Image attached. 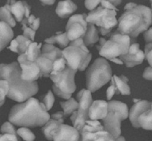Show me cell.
Here are the masks:
<instances>
[{"instance_id": "1", "label": "cell", "mask_w": 152, "mask_h": 141, "mask_svg": "<svg viewBox=\"0 0 152 141\" xmlns=\"http://www.w3.org/2000/svg\"><path fill=\"white\" fill-rule=\"evenodd\" d=\"M0 79L6 80L9 84L7 96L17 102L28 100L38 92L36 81H25L22 78V69L19 62L0 64Z\"/></svg>"}, {"instance_id": "2", "label": "cell", "mask_w": 152, "mask_h": 141, "mask_svg": "<svg viewBox=\"0 0 152 141\" xmlns=\"http://www.w3.org/2000/svg\"><path fill=\"white\" fill-rule=\"evenodd\" d=\"M44 103L31 97L22 103L13 106L8 119L14 125L25 127H43L50 120Z\"/></svg>"}, {"instance_id": "3", "label": "cell", "mask_w": 152, "mask_h": 141, "mask_svg": "<svg viewBox=\"0 0 152 141\" xmlns=\"http://www.w3.org/2000/svg\"><path fill=\"white\" fill-rule=\"evenodd\" d=\"M125 12L118 20V30L121 33L137 38L152 24V11L148 7L136 3H128Z\"/></svg>"}, {"instance_id": "4", "label": "cell", "mask_w": 152, "mask_h": 141, "mask_svg": "<svg viewBox=\"0 0 152 141\" xmlns=\"http://www.w3.org/2000/svg\"><path fill=\"white\" fill-rule=\"evenodd\" d=\"M132 38L130 35L123 34L117 30L110 35L109 40L104 38L99 39V44L96 46L101 56L109 60L110 59L120 57L121 55L129 52V47L132 44Z\"/></svg>"}, {"instance_id": "5", "label": "cell", "mask_w": 152, "mask_h": 141, "mask_svg": "<svg viewBox=\"0 0 152 141\" xmlns=\"http://www.w3.org/2000/svg\"><path fill=\"white\" fill-rule=\"evenodd\" d=\"M111 77L112 70L106 59H96L86 72V87L91 93H94L109 82Z\"/></svg>"}, {"instance_id": "6", "label": "cell", "mask_w": 152, "mask_h": 141, "mask_svg": "<svg viewBox=\"0 0 152 141\" xmlns=\"http://www.w3.org/2000/svg\"><path fill=\"white\" fill-rule=\"evenodd\" d=\"M77 72V69L67 66L61 72L50 75L49 78L53 83L52 86L53 91L56 95L67 100L71 98V95L77 88L74 82V77Z\"/></svg>"}, {"instance_id": "7", "label": "cell", "mask_w": 152, "mask_h": 141, "mask_svg": "<svg viewBox=\"0 0 152 141\" xmlns=\"http://www.w3.org/2000/svg\"><path fill=\"white\" fill-rule=\"evenodd\" d=\"M116 16L117 10L105 8L101 5L89 13L86 21L99 27L101 35H105L118 24Z\"/></svg>"}, {"instance_id": "8", "label": "cell", "mask_w": 152, "mask_h": 141, "mask_svg": "<svg viewBox=\"0 0 152 141\" xmlns=\"http://www.w3.org/2000/svg\"><path fill=\"white\" fill-rule=\"evenodd\" d=\"M62 56L66 60L67 66L80 71H84L87 68L92 58L90 52L71 44L62 50Z\"/></svg>"}, {"instance_id": "9", "label": "cell", "mask_w": 152, "mask_h": 141, "mask_svg": "<svg viewBox=\"0 0 152 141\" xmlns=\"http://www.w3.org/2000/svg\"><path fill=\"white\" fill-rule=\"evenodd\" d=\"M87 15L77 14L71 16L67 23L65 30L67 35L71 41L84 37L88 27V22L86 21Z\"/></svg>"}, {"instance_id": "10", "label": "cell", "mask_w": 152, "mask_h": 141, "mask_svg": "<svg viewBox=\"0 0 152 141\" xmlns=\"http://www.w3.org/2000/svg\"><path fill=\"white\" fill-rule=\"evenodd\" d=\"M81 138L83 141H111L115 140V138L104 129L103 126L88 125L86 124L80 133Z\"/></svg>"}, {"instance_id": "11", "label": "cell", "mask_w": 152, "mask_h": 141, "mask_svg": "<svg viewBox=\"0 0 152 141\" xmlns=\"http://www.w3.org/2000/svg\"><path fill=\"white\" fill-rule=\"evenodd\" d=\"M18 62L22 69V78L25 81H34L41 77V70L36 61L28 60L25 53L19 56Z\"/></svg>"}, {"instance_id": "12", "label": "cell", "mask_w": 152, "mask_h": 141, "mask_svg": "<svg viewBox=\"0 0 152 141\" xmlns=\"http://www.w3.org/2000/svg\"><path fill=\"white\" fill-rule=\"evenodd\" d=\"M145 58V53L140 49L139 44L136 43V41L132 43L127 53L120 56V59L123 61L127 67H133L140 64L142 63Z\"/></svg>"}, {"instance_id": "13", "label": "cell", "mask_w": 152, "mask_h": 141, "mask_svg": "<svg viewBox=\"0 0 152 141\" xmlns=\"http://www.w3.org/2000/svg\"><path fill=\"white\" fill-rule=\"evenodd\" d=\"M53 140L55 141H76L80 140V133L74 127L61 124L53 132Z\"/></svg>"}, {"instance_id": "14", "label": "cell", "mask_w": 152, "mask_h": 141, "mask_svg": "<svg viewBox=\"0 0 152 141\" xmlns=\"http://www.w3.org/2000/svg\"><path fill=\"white\" fill-rule=\"evenodd\" d=\"M123 121L118 113L112 111H108V114L102 119L103 127L113 137L117 140L121 134V121Z\"/></svg>"}, {"instance_id": "15", "label": "cell", "mask_w": 152, "mask_h": 141, "mask_svg": "<svg viewBox=\"0 0 152 141\" xmlns=\"http://www.w3.org/2000/svg\"><path fill=\"white\" fill-rule=\"evenodd\" d=\"M10 11L17 22H21L25 18L28 19L31 13V7L24 1L8 0Z\"/></svg>"}, {"instance_id": "16", "label": "cell", "mask_w": 152, "mask_h": 141, "mask_svg": "<svg viewBox=\"0 0 152 141\" xmlns=\"http://www.w3.org/2000/svg\"><path fill=\"white\" fill-rule=\"evenodd\" d=\"M151 102L145 100H140L137 102H135L132 109H130L129 115L131 123L134 127L135 128L140 127L139 123H138V118L141 114L151 108Z\"/></svg>"}, {"instance_id": "17", "label": "cell", "mask_w": 152, "mask_h": 141, "mask_svg": "<svg viewBox=\"0 0 152 141\" xmlns=\"http://www.w3.org/2000/svg\"><path fill=\"white\" fill-rule=\"evenodd\" d=\"M108 114V103L104 100L93 101L88 110L89 119H104Z\"/></svg>"}, {"instance_id": "18", "label": "cell", "mask_w": 152, "mask_h": 141, "mask_svg": "<svg viewBox=\"0 0 152 141\" xmlns=\"http://www.w3.org/2000/svg\"><path fill=\"white\" fill-rule=\"evenodd\" d=\"M77 100L79 103L78 112L83 115L87 120L89 119L88 110L91 105L93 103L91 96V92L89 90L83 89L77 94Z\"/></svg>"}, {"instance_id": "19", "label": "cell", "mask_w": 152, "mask_h": 141, "mask_svg": "<svg viewBox=\"0 0 152 141\" xmlns=\"http://www.w3.org/2000/svg\"><path fill=\"white\" fill-rule=\"evenodd\" d=\"M54 61L47 55L41 53L40 56L35 61L41 70V77H50L53 69V64Z\"/></svg>"}, {"instance_id": "20", "label": "cell", "mask_w": 152, "mask_h": 141, "mask_svg": "<svg viewBox=\"0 0 152 141\" xmlns=\"http://www.w3.org/2000/svg\"><path fill=\"white\" fill-rule=\"evenodd\" d=\"M77 9V5L71 0H63L58 3L56 13L60 18H67Z\"/></svg>"}, {"instance_id": "21", "label": "cell", "mask_w": 152, "mask_h": 141, "mask_svg": "<svg viewBox=\"0 0 152 141\" xmlns=\"http://www.w3.org/2000/svg\"><path fill=\"white\" fill-rule=\"evenodd\" d=\"M13 37V32L11 27L6 22L0 21V52L7 47Z\"/></svg>"}, {"instance_id": "22", "label": "cell", "mask_w": 152, "mask_h": 141, "mask_svg": "<svg viewBox=\"0 0 152 141\" xmlns=\"http://www.w3.org/2000/svg\"><path fill=\"white\" fill-rule=\"evenodd\" d=\"M111 81H113L117 89V95L121 94L123 95H129L131 94L130 87L128 84L129 78L124 75L117 76L114 75L111 77Z\"/></svg>"}, {"instance_id": "23", "label": "cell", "mask_w": 152, "mask_h": 141, "mask_svg": "<svg viewBox=\"0 0 152 141\" xmlns=\"http://www.w3.org/2000/svg\"><path fill=\"white\" fill-rule=\"evenodd\" d=\"M108 111H112L118 113L123 121L129 118V112L127 105L119 101H110L108 102Z\"/></svg>"}, {"instance_id": "24", "label": "cell", "mask_w": 152, "mask_h": 141, "mask_svg": "<svg viewBox=\"0 0 152 141\" xmlns=\"http://www.w3.org/2000/svg\"><path fill=\"white\" fill-rule=\"evenodd\" d=\"M83 40L85 44L87 46H92L99 40L98 36V31L94 24L88 22L87 31L86 35L83 37Z\"/></svg>"}, {"instance_id": "25", "label": "cell", "mask_w": 152, "mask_h": 141, "mask_svg": "<svg viewBox=\"0 0 152 141\" xmlns=\"http://www.w3.org/2000/svg\"><path fill=\"white\" fill-rule=\"evenodd\" d=\"M63 122L64 119L55 120L53 118H51V119L50 118V120L42 128V131L45 138L48 139V140H53L52 134H53V132L59 124H63Z\"/></svg>"}, {"instance_id": "26", "label": "cell", "mask_w": 152, "mask_h": 141, "mask_svg": "<svg viewBox=\"0 0 152 141\" xmlns=\"http://www.w3.org/2000/svg\"><path fill=\"white\" fill-rule=\"evenodd\" d=\"M70 40L67 35L66 32L65 33H57L56 35H52L48 38L45 40V42L48 44H58L61 47H66L69 44Z\"/></svg>"}, {"instance_id": "27", "label": "cell", "mask_w": 152, "mask_h": 141, "mask_svg": "<svg viewBox=\"0 0 152 141\" xmlns=\"http://www.w3.org/2000/svg\"><path fill=\"white\" fill-rule=\"evenodd\" d=\"M0 20L7 23L11 27L16 26V20L12 16L8 2L5 5L0 7Z\"/></svg>"}, {"instance_id": "28", "label": "cell", "mask_w": 152, "mask_h": 141, "mask_svg": "<svg viewBox=\"0 0 152 141\" xmlns=\"http://www.w3.org/2000/svg\"><path fill=\"white\" fill-rule=\"evenodd\" d=\"M138 123L140 127L144 129L152 131V108H150L140 115Z\"/></svg>"}, {"instance_id": "29", "label": "cell", "mask_w": 152, "mask_h": 141, "mask_svg": "<svg viewBox=\"0 0 152 141\" xmlns=\"http://www.w3.org/2000/svg\"><path fill=\"white\" fill-rule=\"evenodd\" d=\"M61 106L63 109V112L65 116H68L70 115H72L73 112L78 110L79 103L76 101V100L73 98H70L66 101L61 102Z\"/></svg>"}, {"instance_id": "30", "label": "cell", "mask_w": 152, "mask_h": 141, "mask_svg": "<svg viewBox=\"0 0 152 141\" xmlns=\"http://www.w3.org/2000/svg\"><path fill=\"white\" fill-rule=\"evenodd\" d=\"M41 47L42 43L37 44V42L33 41L30 44L27 51L25 53L28 60L33 61H35L37 60V58L41 54Z\"/></svg>"}, {"instance_id": "31", "label": "cell", "mask_w": 152, "mask_h": 141, "mask_svg": "<svg viewBox=\"0 0 152 141\" xmlns=\"http://www.w3.org/2000/svg\"><path fill=\"white\" fill-rule=\"evenodd\" d=\"M71 121L72 122L73 125H74V128L77 129L80 133L83 131V128L86 124V119L83 115H80L78 112V111H75L73 112V114L71 116Z\"/></svg>"}, {"instance_id": "32", "label": "cell", "mask_w": 152, "mask_h": 141, "mask_svg": "<svg viewBox=\"0 0 152 141\" xmlns=\"http://www.w3.org/2000/svg\"><path fill=\"white\" fill-rule=\"evenodd\" d=\"M16 39L18 43L17 53H19V55L25 53L28 50L30 44L33 42L32 40L30 39L29 38H28V37L24 35H18Z\"/></svg>"}, {"instance_id": "33", "label": "cell", "mask_w": 152, "mask_h": 141, "mask_svg": "<svg viewBox=\"0 0 152 141\" xmlns=\"http://www.w3.org/2000/svg\"><path fill=\"white\" fill-rule=\"evenodd\" d=\"M66 67L67 64L66 60L65 59V58H64L63 56L57 58V59L53 61V69H52V72L51 73H50V75H56V74H58L59 72H61L66 68Z\"/></svg>"}, {"instance_id": "34", "label": "cell", "mask_w": 152, "mask_h": 141, "mask_svg": "<svg viewBox=\"0 0 152 141\" xmlns=\"http://www.w3.org/2000/svg\"><path fill=\"white\" fill-rule=\"evenodd\" d=\"M17 134L23 140L26 141H33L35 140V134L27 127H23L17 130Z\"/></svg>"}, {"instance_id": "35", "label": "cell", "mask_w": 152, "mask_h": 141, "mask_svg": "<svg viewBox=\"0 0 152 141\" xmlns=\"http://www.w3.org/2000/svg\"><path fill=\"white\" fill-rule=\"evenodd\" d=\"M9 84L6 80L0 79V106L4 103V99L8 93Z\"/></svg>"}, {"instance_id": "36", "label": "cell", "mask_w": 152, "mask_h": 141, "mask_svg": "<svg viewBox=\"0 0 152 141\" xmlns=\"http://www.w3.org/2000/svg\"><path fill=\"white\" fill-rule=\"evenodd\" d=\"M42 102L44 103L45 106L48 111L50 110L53 107V105L54 103V95H53L51 90H49L47 94L45 95Z\"/></svg>"}, {"instance_id": "37", "label": "cell", "mask_w": 152, "mask_h": 141, "mask_svg": "<svg viewBox=\"0 0 152 141\" xmlns=\"http://www.w3.org/2000/svg\"><path fill=\"white\" fill-rule=\"evenodd\" d=\"M23 20L26 22L27 25H28L30 27L34 29V30H37L39 27L40 19L39 18H36L34 15H30V16L28 19L25 18Z\"/></svg>"}, {"instance_id": "38", "label": "cell", "mask_w": 152, "mask_h": 141, "mask_svg": "<svg viewBox=\"0 0 152 141\" xmlns=\"http://www.w3.org/2000/svg\"><path fill=\"white\" fill-rule=\"evenodd\" d=\"M22 30H23V35L27 36L28 38H29L30 39L34 41V37L36 35V30H34V29H32L30 27L27 26L26 22L24 20H22Z\"/></svg>"}, {"instance_id": "39", "label": "cell", "mask_w": 152, "mask_h": 141, "mask_svg": "<svg viewBox=\"0 0 152 141\" xmlns=\"http://www.w3.org/2000/svg\"><path fill=\"white\" fill-rule=\"evenodd\" d=\"M1 133H9V134H17V131H16L13 124L11 122H5L1 127Z\"/></svg>"}, {"instance_id": "40", "label": "cell", "mask_w": 152, "mask_h": 141, "mask_svg": "<svg viewBox=\"0 0 152 141\" xmlns=\"http://www.w3.org/2000/svg\"><path fill=\"white\" fill-rule=\"evenodd\" d=\"M145 55L150 66L152 67V43H146L145 46Z\"/></svg>"}, {"instance_id": "41", "label": "cell", "mask_w": 152, "mask_h": 141, "mask_svg": "<svg viewBox=\"0 0 152 141\" xmlns=\"http://www.w3.org/2000/svg\"><path fill=\"white\" fill-rule=\"evenodd\" d=\"M102 0H86L85 5L88 10H93L96 8V7L102 2Z\"/></svg>"}, {"instance_id": "42", "label": "cell", "mask_w": 152, "mask_h": 141, "mask_svg": "<svg viewBox=\"0 0 152 141\" xmlns=\"http://www.w3.org/2000/svg\"><path fill=\"white\" fill-rule=\"evenodd\" d=\"M70 44H71V45L78 46V47H81V48L83 49V50H86V51H88V52H89L88 48L87 47V45L85 44L84 40H83V37H80V38H77V39L74 40V41H71Z\"/></svg>"}, {"instance_id": "43", "label": "cell", "mask_w": 152, "mask_h": 141, "mask_svg": "<svg viewBox=\"0 0 152 141\" xmlns=\"http://www.w3.org/2000/svg\"><path fill=\"white\" fill-rule=\"evenodd\" d=\"M115 94L117 95V89H116V87H115V85H114V82H113V81H111V85H110V87H108V90H107V91H106L107 99L110 101L111 98H112V97Z\"/></svg>"}, {"instance_id": "44", "label": "cell", "mask_w": 152, "mask_h": 141, "mask_svg": "<svg viewBox=\"0 0 152 141\" xmlns=\"http://www.w3.org/2000/svg\"><path fill=\"white\" fill-rule=\"evenodd\" d=\"M16 141L18 140L16 134H9V133H2L0 134V141Z\"/></svg>"}, {"instance_id": "45", "label": "cell", "mask_w": 152, "mask_h": 141, "mask_svg": "<svg viewBox=\"0 0 152 141\" xmlns=\"http://www.w3.org/2000/svg\"><path fill=\"white\" fill-rule=\"evenodd\" d=\"M100 4L102 7H105V8L111 9V10H117V11L118 10V9L117 8V7H116L114 4H113L109 0H102V2H101Z\"/></svg>"}, {"instance_id": "46", "label": "cell", "mask_w": 152, "mask_h": 141, "mask_svg": "<svg viewBox=\"0 0 152 141\" xmlns=\"http://www.w3.org/2000/svg\"><path fill=\"white\" fill-rule=\"evenodd\" d=\"M142 77L145 79L152 81V67H148L145 68L143 74H142Z\"/></svg>"}, {"instance_id": "47", "label": "cell", "mask_w": 152, "mask_h": 141, "mask_svg": "<svg viewBox=\"0 0 152 141\" xmlns=\"http://www.w3.org/2000/svg\"><path fill=\"white\" fill-rule=\"evenodd\" d=\"M143 36L146 43H152V27L144 32Z\"/></svg>"}, {"instance_id": "48", "label": "cell", "mask_w": 152, "mask_h": 141, "mask_svg": "<svg viewBox=\"0 0 152 141\" xmlns=\"http://www.w3.org/2000/svg\"><path fill=\"white\" fill-rule=\"evenodd\" d=\"M17 47H18V43H17V41H16V39L15 38V39L11 40V41H10V45L8 47V49L11 50V51L17 53Z\"/></svg>"}, {"instance_id": "49", "label": "cell", "mask_w": 152, "mask_h": 141, "mask_svg": "<svg viewBox=\"0 0 152 141\" xmlns=\"http://www.w3.org/2000/svg\"><path fill=\"white\" fill-rule=\"evenodd\" d=\"M64 117H65V115H64L63 112H57L51 115V118H53L55 120L63 119Z\"/></svg>"}, {"instance_id": "50", "label": "cell", "mask_w": 152, "mask_h": 141, "mask_svg": "<svg viewBox=\"0 0 152 141\" xmlns=\"http://www.w3.org/2000/svg\"><path fill=\"white\" fill-rule=\"evenodd\" d=\"M112 62H114L115 64H120V65H123V61L121 60L120 59H118V57H116V58H112V59H109Z\"/></svg>"}, {"instance_id": "51", "label": "cell", "mask_w": 152, "mask_h": 141, "mask_svg": "<svg viewBox=\"0 0 152 141\" xmlns=\"http://www.w3.org/2000/svg\"><path fill=\"white\" fill-rule=\"evenodd\" d=\"M43 4H48V5H51L55 2V0H39Z\"/></svg>"}, {"instance_id": "52", "label": "cell", "mask_w": 152, "mask_h": 141, "mask_svg": "<svg viewBox=\"0 0 152 141\" xmlns=\"http://www.w3.org/2000/svg\"><path fill=\"white\" fill-rule=\"evenodd\" d=\"M109 1H111L113 4H114L115 6L119 5V4H121V2H122V0H109Z\"/></svg>"}, {"instance_id": "53", "label": "cell", "mask_w": 152, "mask_h": 141, "mask_svg": "<svg viewBox=\"0 0 152 141\" xmlns=\"http://www.w3.org/2000/svg\"><path fill=\"white\" fill-rule=\"evenodd\" d=\"M125 140V138L124 137H122V136H120L119 137H117V140Z\"/></svg>"}, {"instance_id": "54", "label": "cell", "mask_w": 152, "mask_h": 141, "mask_svg": "<svg viewBox=\"0 0 152 141\" xmlns=\"http://www.w3.org/2000/svg\"><path fill=\"white\" fill-rule=\"evenodd\" d=\"M150 1H151V11H152V0H150Z\"/></svg>"}, {"instance_id": "55", "label": "cell", "mask_w": 152, "mask_h": 141, "mask_svg": "<svg viewBox=\"0 0 152 141\" xmlns=\"http://www.w3.org/2000/svg\"><path fill=\"white\" fill-rule=\"evenodd\" d=\"M151 108H152V102H151Z\"/></svg>"}]
</instances>
